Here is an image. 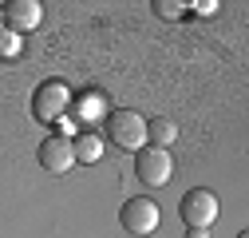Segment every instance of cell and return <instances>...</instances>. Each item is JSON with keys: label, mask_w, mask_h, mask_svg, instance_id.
Masks as SVG:
<instances>
[{"label": "cell", "mask_w": 249, "mask_h": 238, "mask_svg": "<svg viewBox=\"0 0 249 238\" xmlns=\"http://www.w3.org/2000/svg\"><path fill=\"white\" fill-rule=\"evenodd\" d=\"M12 60V56H20V32H12V28H0V60Z\"/></svg>", "instance_id": "cell-11"}, {"label": "cell", "mask_w": 249, "mask_h": 238, "mask_svg": "<svg viewBox=\"0 0 249 238\" xmlns=\"http://www.w3.org/2000/svg\"><path fill=\"white\" fill-rule=\"evenodd\" d=\"M194 8H198V16H213V12H217L213 0H202V4H194Z\"/></svg>", "instance_id": "cell-13"}, {"label": "cell", "mask_w": 249, "mask_h": 238, "mask_svg": "<svg viewBox=\"0 0 249 238\" xmlns=\"http://www.w3.org/2000/svg\"><path fill=\"white\" fill-rule=\"evenodd\" d=\"M103 135L119 147V151H142L146 147V119L139 111H131V107H115V111H107Z\"/></svg>", "instance_id": "cell-1"}, {"label": "cell", "mask_w": 249, "mask_h": 238, "mask_svg": "<svg viewBox=\"0 0 249 238\" xmlns=\"http://www.w3.org/2000/svg\"><path fill=\"white\" fill-rule=\"evenodd\" d=\"M75 111H79L83 119H99V115H107V96H103V92H87V96H79Z\"/></svg>", "instance_id": "cell-10"}, {"label": "cell", "mask_w": 249, "mask_h": 238, "mask_svg": "<svg viewBox=\"0 0 249 238\" xmlns=\"http://www.w3.org/2000/svg\"><path fill=\"white\" fill-rule=\"evenodd\" d=\"M237 238H249V234H237Z\"/></svg>", "instance_id": "cell-15"}, {"label": "cell", "mask_w": 249, "mask_h": 238, "mask_svg": "<svg viewBox=\"0 0 249 238\" xmlns=\"http://www.w3.org/2000/svg\"><path fill=\"white\" fill-rule=\"evenodd\" d=\"M119 222H123V230L146 238V234L159 230L162 211H159V202H154V198H127V202H123V211H119Z\"/></svg>", "instance_id": "cell-4"}, {"label": "cell", "mask_w": 249, "mask_h": 238, "mask_svg": "<svg viewBox=\"0 0 249 238\" xmlns=\"http://www.w3.org/2000/svg\"><path fill=\"white\" fill-rule=\"evenodd\" d=\"M182 8H186V4H178V0H154V12L166 16V20H178V16H182Z\"/></svg>", "instance_id": "cell-12"}, {"label": "cell", "mask_w": 249, "mask_h": 238, "mask_svg": "<svg viewBox=\"0 0 249 238\" xmlns=\"http://www.w3.org/2000/svg\"><path fill=\"white\" fill-rule=\"evenodd\" d=\"M178 215H182L186 230H206V226H213V218H217V195L206 191V187L186 191L182 202H178Z\"/></svg>", "instance_id": "cell-3"}, {"label": "cell", "mask_w": 249, "mask_h": 238, "mask_svg": "<svg viewBox=\"0 0 249 238\" xmlns=\"http://www.w3.org/2000/svg\"><path fill=\"white\" fill-rule=\"evenodd\" d=\"M0 20H4V12H0Z\"/></svg>", "instance_id": "cell-16"}, {"label": "cell", "mask_w": 249, "mask_h": 238, "mask_svg": "<svg viewBox=\"0 0 249 238\" xmlns=\"http://www.w3.org/2000/svg\"><path fill=\"white\" fill-rule=\"evenodd\" d=\"M0 12H4V24L12 28V32L40 28V20H44V4H40V0H12V4H4Z\"/></svg>", "instance_id": "cell-7"}, {"label": "cell", "mask_w": 249, "mask_h": 238, "mask_svg": "<svg viewBox=\"0 0 249 238\" xmlns=\"http://www.w3.org/2000/svg\"><path fill=\"white\" fill-rule=\"evenodd\" d=\"M186 238H210L206 230H186Z\"/></svg>", "instance_id": "cell-14"}, {"label": "cell", "mask_w": 249, "mask_h": 238, "mask_svg": "<svg viewBox=\"0 0 249 238\" xmlns=\"http://www.w3.org/2000/svg\"><path fill=\"white\" fill-rule=\"evenodd\" d=\"M135 175L146 187H166L170 175H174L170 151H162V147H142V151H135Z\"/></svg>", "instance_id": "cell-5"}, {"label": "cell", "mask_w": 249, "mask_h": 238, "mask_svg": "<svg viewBox=\"0 0 249 238\" xmlns=\"http://www.w3.org/2000/svg\"><path fill=\"white\" fill-rule=\"evenodd\" d=\"M71 87L64 79H44L36 87V96H32V115L40 119V123H64L68 111H71Z\"/></svg>", "instance_id": "cell-2"}, {"label": "cell", "mask_w": 249, "mask_h": 238, "mask_svg": "<svg viewBox=\"0 0 249 238\" xmlns=\"http://www.w3.org/2000/svg\"><path fill=\"white\" fill-rule=\"evenodd\" d=\"M174 139H178V123H174V119L159 115V119H150V123H146V143L150 147H162V151H166Z\"/></svg>", "instance_id": "cell-9"}, {"label": "cell", "mask_w": 249, "mask_h": 238, "mask_svg": "<svg viewBox=\"0 0 249 238\" xmlns=\"http://www.w3.org/2000/svg\"><path fill=\"white\" fill-rule=\"evenodd\" d=\"M36 159H40V167H44V171H52V175H68V171L75 167L71 139H64V135H48V139L40 143Z\"/></svg>", "instance_id": "cell-6"}, {"label": "cell", "mask_w": 249, "mask_h": 238, "mask_svg": "<svg viewBox=\"0 0 249 238\" xmlns=\"http://www.w3.org/2000/svg\"><path fill=\"white\" fill-rule=\"evenodd\" d=\"M71 151H75V163H99L103 159V139L95 131H79L71 139Z\"/></svg>", "instance_id": "cell-8"}]
</instances>
